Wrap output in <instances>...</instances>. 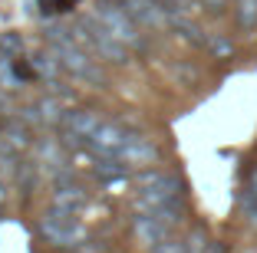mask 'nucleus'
Wrapping results in <instances>:
<instances>
[{
    "mask_svg": "<svg viewBox=\"0 0 257 253\" xmlns=\"http://www.w3.org/2000/svg\"><path fill=\"white\" fill-rule=\"evenodd\" d=\"M46 40H50V46H53V53H56V60H60L63 69H69L73 76H79V79H86V82H96V86H102V82H106L102 69H99L96 63L86 56V50L79 46V40L66 37V33H60V37H56V30L50 33Z\"/></svg>",
    "mask_w": 257,
    "mask_h": 253,
    "instance_id": "nucleus-2",
    "label": "nucleus"
},
{
    "mask_svg": "<svg viewBox=\"0 0 257 253\" xmlns=\"http://www.w3.org/2000/svg\"><path fill=\"white\" fill-rule=\"evenodd\" d=\"M76 40L86 46H92V53H96L99 60H109V63H125L128 60V46L119 43V40L112 37V33L102 27V23L96 20V14H89L86 20L76 23Z\"/></svg>",
    "mask_w": 257,
    "mask_h": 253,
    "instance_id": "nucleus-3",
    "label": "nucleus"
},
{
    "mask_svg": "<svg viewBox=\"0 0 257 253\" xmlns=\"http://www.w3.org/2000/svg\"><path fill=\"white\" fill-rule=\"evenodd\" d=\"M234 4H237L234 10L237 27L241 30H257V0H234Z\"/></svg>",
    "mask_w": 257,
    "mask_h": 253,
    "instance_id": "nucleus-11",
    "label": "nucleus"
},
{
    "mask_svg": "<svg viewBox=\"0 0 257 253\" xmlns=\"http://www.w3.org/2000/svg\"><path fill=\"white\" fill-rule=\"evenodd\" d=\"M40 233H43L46 243H53V246H76V243H83V237H86L83 223L76 220V214L66 207L46 210L40 217Z\"/></svg>",
    "mask_w": 257,
    "mask_h": 253,
    "instance_id": "nucleus-5",
    "label": "nucleus"
},
{
    "mask_svg": "<svg viewBox=\"0 0 257 253\" xmlns=\"http://www.w3.org/2000/svg\"><path fill=\"white\" fill-rule=\"evenodd\" d=\"M204 4V10H211V14H221V7H224L227 0H201Z\"/></svg>",
    "mask_w": 257,
    "mask_h": 253,
    "instance_id": "nucleus-15",
    "label": "nucleus"
},
{
    "mask_svg": "<svg viewBox=\"0 0 257 253\" xmlns=\"http://www.w3.org/2000/svg\"><path fill=\"white\" fill-rule=\"evenodd\" d=\"M119 158L122 161H132V164H155L159 161V148H155L149 138H142V135H128L122 151H119Z\"/></svg>",
    "mask_w": 257,
    "mask_h": 253,
    "instance_id": "nucleus-8",
    "label": "nucleus"
},
{
    "mask_svg": "<svg viewBox=\"0 0 257 253\" xmlns=\"http://www.w3.org/2000/svg\"><path fill=\"white\" fill-rule=\"evenodd\" d=\"M204 46H208V50H211L218 60H224V56H231V53H234V43H231L227 37H221V33H211V37H204Z\"/></svg>",
    "mask_w": 257,
    "mask_h": 253,
    "instance_id": "nucleus-12",
    "label": "nucleus"
},
{
    "mask_svg": "<svg viewBox=\"0 0 257 253\" xmlns=\"http://www.w3.org/2000/svg\"><path fill=\"white\" fill-rule=\"evenodd\" d=\"M128 132H122L119 125H112V122H99L96 132L86 138V145H89L96 155H119L122 145H125Z\"/></svg>",
    "mask_w": 257,
    "mask_h": 253,
    "instance_id": "nucleus-6",
    "label": "nucleus"
},
{
    "mask_svg": "<svg viewBox=\"0 0 257 253\" xmlns=\"http://www.w3.org/2000/svg\"><path fill=\"white\" fill-rule=\"evenodd\" d=\"M208 246H211V243H208V237H204L201 227H195V230L188 233V240H185V250H188V253H204Z\"/></svg>",
    "mask_w": 257,
    "mask_h": 253,
    "instance_id": "nucleus-13",
    "label": "nucleus"
},
{
    "mask_svg": "<svg viewBox=\"0 0 257 253\" xmlns=\"http://www.w3.org/2000/svg\"><path fill=\"white\" fill-rule=\"evenodd\" d=\"M96 125H99V115L89 112V109H73V112L63 115V128H66L69 135H76V138H89V135L96 132Z\"/></svg>",
    "mask_w": 257,
    "mask_h": 253,
    "instance_id": "nucleus-9",
    "label": "nucleus"
},
{
    "mask_svg": "<svg viewBox=\"0 0 257 253\" xmlns=\"http://www.w3.org/2000/svg\"><path fill=\"white\" fill-rule=\"evenodd\" d=\"M136 181H139V197H136L139 210H159L168 204H182L185 197V181L172 171H142Z\"/></svg>",
    "mask_w": 257,
    "mask_h": 253,
    "instance_id": "nucleus-1",
    "label": "nucleus"
},
{
    "mask_svg": "<svg viewBox=\"0 0 257 253\" xmlns=\"http://www.w3.org/2000/svg\"><path fill=\"white\" fill-rule=\"evenodd\" d=\"M250 191H257V164L250 168Z\"/></svg>",
    "mask_w": 257,
    "mask_h": 253,
    "instance_id": "nucleus-16",
    "label": "nucleus"
},
{
    "mask_svg": "<svg viewBox=\"0 0 257 253\" xmlns=\"http://www.w3.org/2000/svg\"><path fill=\"white\" fill-rule=\"evenodd\" d=\"M132 227H136V237L142 240L149 250H155V246H159L162 240L172 233V227H168L165 220H159L155 214H149V210H142V214L136 217V223H132Z\"/></svg>",
    "mask_w": 257,
    "mask_h": 253,
    "instance_id": "nucleus-7",
    "label": "nucleus"
},
{
    "mask_svg": "<svg viewBox=\"0 0 257 253\" xmlns=\"http://www.w3.org/2000/svg\"><path fill=\"white\" fill-rule=\"evenodd\" d=\"M86 204V191L83 187H76L73 181H63L56 184V207H66V210H76Z\"/></svg>",
    "mask_w": 257,
    "mask_h": 253,
    "instance_id": "nucleus-10",
    "label": "nucleus"
},
{
    "mask_svg": "<svg viewBox=\"0 0 257 253\" xmlns=\"http://www.w3.org/2000/svg\"><path fill=\"white\" fill-rule=\"evenodd\" d=\"M76 253H106L102 243H76Z\"/></svg>",
    "mask_w": 257,
    "mask_h": 253,
    "instance_id": "nucleus-14",
    "label": "nucleus"
},
{
    "mask_svg": "<svg viewBox=\"0 0 257 253\" xmlns=\"http://www.w3.org/2000/svg\"><path fill=\"white\" fill-rule=\"evenodd\" d=\"M96 20L106 27L109 33H112L119 43H125L128 50H142L145 46V40H142V33H139V23H136V17L128 14L122 4H112V0H102L96 10Z\"/></svg>",
    "mask_w": 257,
    "mask_h": 253,
    "instance_id": "nucleus-4",
    "label": "nucleus"
}]
</instances>
